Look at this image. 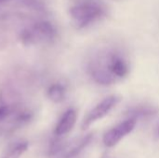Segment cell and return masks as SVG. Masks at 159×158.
<instances>
[{
	"label": "cell",
	"instance_id": "cell-1",
	"mask_svg": "<svg viewBox=\"0 0 159 158\" xmlns=\"http://www.w3.org/2000/svg\"><path fill=\"white\" fill-rule=\"evenodd\" d=\"M89 74L101 85H111L129 74V64L119 52H109L97 57L89 64Z\"/></svg>",
	"mask_w": 159,
	"mask_h": 158
},
{
	"label": "cell",
	"instance_id": "cell-2",
	"mask_svg": "<svg viewBox=\"0 0 159 158\" xmlns=\"http://www.w3.org/2000/svg\"><path fill=\"white\" fill-rule=\"evenodd\" d=\"M56 35L54 26L48 21H38L31 28L21 32L20 39L26 46L35 45L40 42H50Z\"/></svg>",
	"mask_w": 159,
	"mask_h": 158
},
{
	"label": "cell",
	"instance_id": "cell-3",
	"mask_svg": "<svg viewBox=\"0 0 159 158\" xmlns=\"http://www.w3.org/2000/svg\"><path fill=\"white\" fill-rule=\"evenodd\" d=\"M119 101H120V98L116 95H111L103 99L92 110H90L89 113L86 115L82 123V129L83 130L87 129L94 122L107 115L109 112L119 102Z\"/></svg>",
	"mask_w": 159,
	"mask_h": 158
},
{
	"label": "cell",
	"instance_id": "cell-4",
	"mask_svg": "<svg viewBox=\"0 0 159 158\" xmlns=\"http://www.w3.org/2000/svg\"><path fill=\"white\" fill-rule=\"evenodd\" d=\"M137 119L134 117H129V119L118 124L109 131H107L103 136V143L107 147H113L117 144L124 137L129 134L135 128Z\"/></svg>",
	"mask_w": 159,
	"mask_h": 158
},
{
	"label": "cell",
	"instance_id": "cell-5",
	"mask_svg": "<svg viewBox=\"0 0 159 158\" xmlns=\"http://www.w3.org/2000/svg\"><path fill=\"white\" fill-rule=\"evenodd\" d=\"M77 114L75 109H68L61 117L58 124L55 127L54 134L58 137L68 134L75 125Z\"/></svg>",
	"mask_w": 159,
	"mask_h": 158
},
{
	"label": "cell",
	"instance_id": "cell-6",
	"mask_svg": "<svg viewBox=\"0 0 159 158\" xmlns=\"http://www.w3.org/2000/svg\"><path fill=\"white\" fill-rule=\"evenodd\" d=\"M65 94H66L65 88L60 83L52 84L48 88V92H47L48 98L54 103H61V102H63L65 99Z\"/></svg>",
	"mask_w": 159,
	"mask_h": 158
},
{
	"label": "cell",
	"instance_id": "cell-7",
	"mask_svg": "<svg viewBox=\"0 0 159 158\" xmlns=\"http://www.w3.org/2000/svg\"><path fill=\"white\" fill-rule=\"evenodd\" d=\"M92 139H93V135L92 134H89L88 136L83 138L81 141L78 142V143L75 144L74 146H72L67 151V153L64 156V158H74L76 156H78L90 143Z\"/></svg>",
	"mask_w": 159,
	"mask_h": 158
},
{
	"label": "cell",
	"instance_id": "cell-8",
	"mask_svg": "<svg viewBox=\"0 0 159 158\" xmlns=\"http://www.w3.org/2000/svg\"><path fill=\"white\" fill-rule=\"evenodd\" d=\"M29 144L26 142H20L11 147L1 158H20L28 150Z\"/></svg>",
	"mask_w": 159,
	"mask_h": 158
},
{
	"label": "cell",
	"instance_id": "cell-9",
	"mask_svg": "<svg viewBox=\"0 0 159 158\" xmlns=\"http://www.w3.org/2000/svg\"><path fill=\"white\" fill-rule=\"evenodd\" d=\"M15 108L12 104L6 102V100L0 95V123L7 120L14 115Z\"/></svg>",
	"mask_w": 159,
	"mask_h": 158
},
{
	"label": "cell",
	"instance_id": "cell-10",
	"mask_svg": "<svg viewBox=\"0 0 159 158\" xmlns=\"http://www.w3.org/2000/svg\"><path fill=\"white\" fill-rule=\"evenodd\" d=\"M155 113V110L151 107H147V106H141V107H137L132 109L129 115H130V117H134V118H138L140 116H146V115H151Z\"/></svg>",
	"mask_w": 159,
	"mask_h": 158
},
{
	"label": "cell",
	"instance_id": "cell-11",
	"mask_svg": "<svg viewBox=\"0 0 159 158\" xmlns=\"http://www.w3.org/2000/svg\"><path fill=\"white\" fill-rule=\"evenodd\" d=\"M22 5L26 6L27 7L35 9V10H41L43 8V6L38 0H18Z\"/></svg>",
	"mask_w": 159,
	"mask_h": 158
},
{
	"label": "cell",
	"instance_id": "cell-12",
	"mask_svg": "<svg viewBox=\"0 0 159 158\" xmlns=\"http://www.w3.org/2000/svg\"><path fill=\"white\" fill-rule=\"evenodd\" d=\"M8 1H11V0H0V4H2V3H7V2H8Z\"/></svg>",
	"mask_w": 159,
	"mask_h": 158
},
{
	"label": "cell",
	"instance_id": "cell-13",
	"mask_svg": "<svg viewBox=\"0 0 159 158\" xmlns=\"http://www.w3.org/2000/svg\"><path fill=\"white\" fill-rule=\"evenodd\" d=\"M102 158H112V157H110V156H103Z\"/></svg>",
	"mask_w": 159,
	"mask_h": 158
},
{
	"label": "cell",
	"instance_id": "cell-14",
	"mask_svg": "<svg viewBox=\"0 0 159 158\" xmlns=\"http://www.w3.org/2000/svg\"><path fill=\"white\" fill-rule=\"evenodd\" d=\"M158 133H159V129H158Z\"/></svg>",
	"mask_w": 159,
	"mask_h": 158
}]
</instances>
